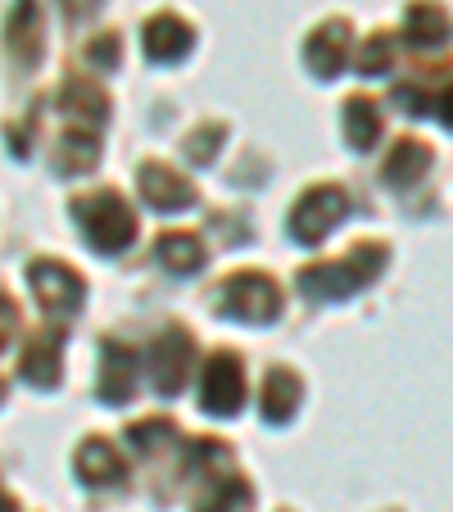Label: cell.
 <instances>
[{"label": "cell", "mask_w": 453, "mask_h": 512, "mask_svg": "<svg viewBox=\"0 0 453 512\" xmlns=\"http://www.w3.org/2000/svg\"><path fill=\"white\" fill-rule=\"evenodd\" d=\"M78 213H82V227H87L96 250H123L136 232L132 213H127V204L118 200L114 191H100V195H91V200H82Z\"/></svg>", "instance_id": "obj_1"}, {"label": "cell", "mask_w": 453, "mask_h": 512, "mask_svg": "<svg viewBox=\"0 0 453 512\" xmlns=\"http://www.w3.org/2000/svg\"><path fill=\"white\" fill-rule=\"evenodd\" d=\"M222 313H232V318H272L277 313V290H272V281L241 272L222 290Z\"/></svg>", "instance_id": "obj_2"}, {"label": "cell", "mask_w": 453, "mask_h": 512, "mask_svg": "<svg viewBox=\"0 0 453 512\" xmlns=\"http://www.w3.org/2000/svg\"><path fill=\"white\" fill-rule=\"evenodd\" d=\"M241 395H245V377H241V363L232 354H218L204 372V408L209 413H236L241 408Z\"/></svg>", "instance_id": "obj_3"}, {"label": "cell", "mask_w": 453, "mask_h": 512, "mask_svg": "<svg viewBox=\"0 0 453 512\" xmlns=\"http://www.w3.org/2000/svg\"><path fill=\"white\" fill-rule=\"evenodd\" d=\"M32 286L41 290V304L55 313L78 309V300H82V281L68 268H59V263H32Z\"/></svg>", "instance_id": "obj_4"}, {"label": "cell", "mask_w": 453, "mask_h": 512, "mask_svg": "<svg viewBox=\"0 0 453 512\" xmlns=\"http://www.w3.org/2000/svg\"><path fill=\"white\" fill-rule=\"evenodd\" d=\"M186 358H191V336L182 331H168L164 340L155 345V386L173 395L177 386L186 381Z\"/></svg>", "instance_id": "obj_5"}, {"label": "cell", "mask_w": 453, "mask_h": 512, "mask_svg": "<svg viewBox=\"0 0 453 512\" xmlns=\"http://www.w3.org/2000/svg\"><path fill=\"white\" fill-rule=\"evenodd\" d=\"M141 191H145V200L155 204V209H182V204H191V186H182V177H177L173 168H164V164L145 168Z\"/></svg>", "instance_id": "obj_6"}, {"label": "cell", "mask_w": 453, "mask_h": 512, "mask_svg": "<svg viewBox=\"0 0 453 512\" xmlns=\"http://www.w3.org/2000/svg\"><path fill=\"white\" fill-rule=\"evenodd\" d=\"M78 472H82V481H91V485H118L123 481V463H118V454L105 445V440H87V445H82Z\"/></svg>", "instance_id": "obj_7"}, {"label": "cell", "mask_w": 453, "mask_h": 512, "mask_svg": "<svg viewBox=\"0 0 453 512\" xmlns=\"http://www.w3.org/2000/svg\"><path fill=\"white\" fill-rule=\"evenodd\" d=\"M186 50V28L177 19H155L145 28V55L150 59H177Z\"/></svg>", "instance_id": "obj_8"}, {"label": "cell", "mask_w": 453, "mask_h": 512, "mask_svg": "<svg viewBox=\"0 0 453 512\" xmlns=\"http://www.w3.org/2000/svg\"><path fill=\"white\" fill-rule=\"evenodd\" d=\"M55 349H59V331H50L46 340H37V345L28 349V358H23V377L37 381V386H55V381H59Z\"/></svg>", "instance_id": "obj_9"}, {"label": "cell", "mask_w": 453, "mask_h": 512, "mask_svg": "<svg viewBox=\"0 0 453 512\" xmlns=\"http://www.w3.org/2000/svg\"><path fill=\"white\" fill-rule=\"evenodd\" d=\"M132 377H136L132 354L109 349V358H105V399H109V404H123V399L132 395Z\"/></svg>", "instance_id": "obj_10"}, {"label": "cell", "mask_w": 453, "mask_h": 512, "mask_svg": "<svg viewBox=\"0 0 453 512\" xmlns=\"http://www.w3.org/2000/svg\"><path fill=\"white\" fill-rule=\"evenodd\" d=\"M159 254H164V263L173 272H195L204 263V250L195 236H164V241H159Z\"/></svg>", "instance_id": "obj_11"}, {"label": "cell", "mask_w": 453, "mask_h": 512, "mask_svg": "<svg viewBox=\"0 0 453 512\" xmlns=\"http://www.w3.org/2000/svg\"><path fill=\"white\" fill-rule=\"evenodd\" d=\"M290 395H295V386L286 390V372H277V377L268 381V399H263V413H268L272 422H281V417L290 413V404H295Z\"/></svg>", "instance_id": "obj_12"}, {"label": "cell", "mask_w": 453, "mask_h": 512, "mask_svg": "<svg viewBox=\"0 0 453 512\" xmlns=\"http://www.w3.org/2000/svg\"><path fill=\"white\" fill-rule=\"evenodd\" d=\"M14 322H19V313H14V304L5 300V295H0V345H5V340L14 336Z\"/></svg>", "instance_id": "obj_13"}, {"label": "cell", "mask_w": 453, "mask_h": 512, "mask_svg": "<svg viewBox=\"0 0 453 512\" xmlns=\"http://www.w3.org/2000/svg\"><path fill=\"white\" fill-rule=\"evenodd\" d=\"M0 399H5V386H0Z\"/></svg>", "instance_id": "obj_14"}]
</instances>
